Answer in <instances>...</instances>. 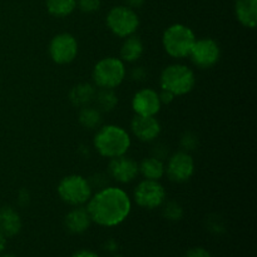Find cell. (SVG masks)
Here are the masks:
<instances>
[{
    "label": "cell",
    "instance_id": "6da1fadb",
    "mask_svg": "<svg viewBox=\"0 0 257 257\" xmlns=\"http://www.w3.org/2000/svg\"><path fill=\"white\" fill-rule=\"evenodd\" d=\"M87 211L92 222L102 227H115L127 220L132 210L131 198L122 188H102L89 198Z\"/></svg>",
    "mask_w": 257,
    "mask_h": 257
},
{
    "label": "cell",
    "instance_id": "7a4b0ae2",
    "mask_svg": "<svg viewBox=\"0 0 257 257\" xmlns=\"http://www.w3.org/2000/svg\"><path fill=\"white\" fill-rule=\"evenodd\" d=\"M94 148L102 157L114 158L127 153L131 147V137L124 128L107 124L99 128L94 136Z\"/></svg>",
    "mask_w": 257,
    "mask_h": 257
},
{
    "label": "cell",
    "instance_id": "3957f363",
    "mask_svg": "<svg viewBox=\"0 0 257 257\" xmlns=\"http://www.w3.org/2000/svg\"><path fill=\"white\" fill-rule=\"evenodd\" d=\"M196 40L195 33L187 25L173 24L163 33L162 44L168 55L181 59L190 55Z\"/></svg>",
    "mask_w": 257,
    "mask_h": 257
},
{
    "label": "cell",
    "instance_id": "277c9868",
    "mask_svg": "<svg viewBox=\"0 0 257 257\" xmlns=\"http://www.w3.org/2000/svg\"><path fill=\"white\" fill-rule=\"evenodd\" d=\"M196 83L195 73L183 64H171L162 70L160 77L161 88L173 95H185L193 89Z\"/></svg>",
    "mask_w": 257,
    "mask_h": 257
},
{
    "label": "cell",
    "instance_id": "5b68a950",
    "mask_svg": "<svg viewBox=\"0 0 257 257\" xmlns=\"http://www.w3.org/2000/svg\"><path fill=\"white\" fill-rule=\"evenodd\" d=\"M92 77L97 87L114 89L125 78L124 63L114 57L103 58L93 68Z\"/></svg>",
    "mask_w": 257,
    "mask_h": 257
},
{
    "label": "cell",
    "instance_id": "8992f818",
    "mask_svg": "<svg viewBox=\"0 0 257 257\" xmlns=\"http://www.w3.org/2000/svg\"><path fill=\"white\" fill-rule=\"evenodd\" d=\"M58 195L70 206H83L92 197V187L87 178L79 175H70L58 185Z\"/></svg>",
    "mask_w": 257,
    "mask_h": 257
},
{
    "label": "cell",
    "instance_id": "52a82bcc",
    "mask_svg": "<svg viewBox=\"0 0 257 257\" xmlns=\"http://www.w3.org/2000/svg\"><path fill=\"white\" fill-rule=\"evenodd\" d=\"M105 23L113 34L119 38H127L137 32L140 27V18L135 9L127 5H119L108 12Z\"/></svg>",
    "mask_w": 257,
    "mask_h": 257
},
{
    "label": "cell",
    "instance_id": "ba28073f",
    "mask_svg": "<svg viewBox=\"0 0 257 257\" xmlns=\"http://www.w3.org/2000/svg\"><path fill=\"white\" fill-rule=\"evenodd\" d=\"M135 201L140 207L155 210L166 201V190L158 181L143 180L135 190Z\"/></svg>",
    "mask_w": 257,
    "mask_h": 257
},
{
    "label": "cell",
    "instance_id": "9c48e42d",
    "mask_svg": "<svg viewBox=\"0 0 257 257\" xmlns=\"http://www.w3.org/2000/svg\"><path fill=\"white\" fill-rule=\"evenodd\" d=\"M188 57L193 64L201 69H208L217 64L221 57V49L217 42L211 38L196 40Z\"/></svg>",
    "mask_w": 257,
    "mask_h": 257
},
{
    "label": "cell",
    "instance_id": "30bf717a",
    "mask_svg": "<svg viewBox=\"0 0 257 257\" xmlns=\"http://www.w3.org/2000/svg\"><path fill=\"white\" fill-rule=\"evenodd\" d=\"M49 54L57 64H69L77 58V39L69 33H60L55 35L49 44Z\"/></svg>",
    "mask_w": 257,
    "mask_h": 257
},
{
    "label": "cell",
    "instance_id": "8fae6325",
    "mask_svg": "<svg viewBox=\"0 0 257 257\" xmlns=\"http://www.w3.org/2000/svg\"><path fill=\"white\" fill-rule=\"evenodd\" d=\"M193 173H195V161L190 153L181 151L168 158L166 175L171 181L177 183L186 182L192 177Z\"/></svg>",
    "mask_w": 257,
    "mask_h": 257
},
{
    "label": "cell",
    "instance_id": "7c38bea8",
    "mask_svg": "<svg viewBox=\"0 0 257 257\" xmlns=\"http://www.w3.org/2000/svg\"><path fill=\"white\" fill-rule=\"evenodd\" d=\"M108 173L113 180L120 183L132 182L140 173L138 163L133 158L125 157L124 155L119 157L110 158L108 165Z\"/></svg>",
    "mask_w": 257,
    "mask_h": 257
},
{
    "label": "cell",
    "instance_id": "4fadbf2b",
    "mask_svg": "<svg viewBox=\"0 0 257 257\" xmlns=\"http://www.w3.org/2000/svg\"><path fill=\"white\" fill-rule=\"evenodd\" d=\"M158 93L151 88L138 90L132 99V108L138 115H156L161 109Z\"/></svg>",
    "mask_w": 257,
    "mask_h": 257
},
{
    "label": "cell",
    "instance_id": "5bb4252c",
    "mask_svg": "<svg viewBox=\"0 0 257 257\" xmlns=\"http://www.w3.org/2000/svg\"><path fill=\"white\" fill-rule=\"evenodd\" d=\"M131 130L142 142H152L160 136L161 124L155 115L136 114L131 122Z\"/></svg>",
    "mask_w": 257,
    "mask_h": 257
},
{
    "label": "cell",
    "instance_id": "9a60e30c",
    "mask_svg": "<svg viewBox=\"0 0 257 257\" xmlns=\"http://www.w3.org/2000/svg\"><path fill=\"white\" fill-rule=\"evenodd\" d=\"M90 225H92V218H90L87 208L83 206H75L64 217L65 228L72 235H82V233L87 232Z\"/></svg>",
    "mask_w": 257,
    "mask_h": 257
},
{
    "label": "cell",
    "instance_id": "2e32d148",
    "mask_svg": "<svg viewBox=\"0 0 257 257\" xmlns=\"http://www.w3.org/2000/svg\"><path fill=\"white\" fill-rule=\"evenodd\" d=\"M23 222L20 215L13 207L5 206L0 208V232L5 237H14L22 231Z\"/></svg>",
    "mask_w": 257,
    "mask_h": 257
},
{
    "label": "cell",
    "instance_id": "e0dca14e",
    "mask_svg": "<svg viewBox=\"0 0 257 257\" xmlns=\"http://www.w3.org/2000/svg\"><path fill=\"white\" fill-rule=\"evenodd\" d=\"M235 14L238 22L253 29L257 25V0H236Z\"/></svg>",
    "mask_w": 257,
    "mask_h": 257
},
{
    "label": "cell",
    "instance_id": "ac0fdd59",
    "mask_svg": "<svg viewBox=\"0 0 257 257\" xmlns=\"http://www.w3.org/2000/svg\"><path fill=\"white\" fill-rule=\"evenodd\" d=\"M94 85L90 83H79L74 85L69 92V100L74 107H84L88 105L95 97Z\"/></svg>",
    "mask_w": 257,
    "mask_h": 257
},
{
    "label": "cell",
    "instance_id": "d6986e66",
    "mask_svg": "<svg viewBox=\"0 0 257 257\" xmlns=\"http://www.w3.org/2000/svg\"><path fill=\"white\" fill-rule=\"evenodd\" d=\"M140 173L145 177V180L160 181L166 173V166L163 161L156 157L143 158L142 162L138 163Z\"/></svg>",
    "mask_w": 257,
    "mask_h": 257
},
{
    "label": "cell",
    "instance_id": "ffe728a7",
    "mask_svg": "<svg viewBox=\"0 0 257 257\" xmlns=\"http://www.w3.org/2000/svg\"><path fill=\"white\" fill-rule=\"evenodd\" d=\"M143 54V43L137 35H130L124 39L122 47H120V58L122 62L135 63L142 57Z\"/></svg>",
    "mask_w": 257,
    "mask_h": 257
},
{
    "label": "cell",
    "instance_id": "44dd1931",
    "mask_svg": "<svg viewBox=\"0 0 257 257\" xmlns=\"http://www.w3.org/2000/svg\"><path fill=\"white\" fill-rule=\"evenodd\" d=\"M48 13L55 18H65L77 8V0H45Z\"/></svg>",
    "mask_w": 257,
    "mask_h": 257
},
{
    "label": "cell",
    "instance_id": "7402d4cb",
    "mask_svg": "<svg viewBox=\"0 0 257 257\" xmlns=\"http://www.w3.org/2000/svg\"><path fill=\"white\" fill-rule=\"evenodd\" d=\"M100 122H102V114L98 108L90 107V105L82 107L79 112V123L83 127L88 130H94L99 127Z\"/></svg>",
    "mask_w": 257,
    "mask_h": 257
},
{
    "label": "cell",
    "instance_id": "603a6c76",
    "mask_svg": "<svg viewBox=\"0 0 257 257\" xmlns=\"http://www.w3.org/2000/svg\"><path fill=\"white\" fill-rule=\"evenodd\" d=\"M95 103H97V108L103 112H110L115 108L118 104V97L113 89H104L100 88L99 92L95 93Z\"/></svg>",
    "mask_w": 257,
    "mask_h": 257
},
{
    "label": "cell",
    "instance_id": "cb8c5ba5",
    "mask_svg": "<svg viewBox=\"0 0 257 257\" xmlns=\"http://www.w3.org/2000/svg\"><path fill=\"white\" fill-rule=\"evenodd\" d=\"M161 207H162V215L166 220L180 221L183 217L182 206L175 201H168V202L165 201V203Z\"/></svg>",
    "mask_w": 257,
    "mask_h": 257
},
{
    "label": "cell",
    "instance_id": "d4e9b609",
    "mask_svg": "<svg viewBox=\"0 0 257 257\" xmlns=\"http://www.w3.org/2000/svg\"><path fill=\"white\" fill-rule=\"evenodd\" d=\"M181 146H182V148L185 150V152L196 150L198 146L197 136L192 132H186L185 135L182 136V138H181Z\"/></svg>",
    "mask_w": 257,
    "mask_h": 257
},
{
    "label": "cell",
    "instance_id": "484cf974",
    "mask_svg": "<svg viewBox=\"0 0 257 257\" xmlns=\"http://www.w3.org/2000/svg\"><path fill=\"white\" fill-rule=\"evenodd\" d=\"M77 7L83 13H94L98 12L100 8V0H77Z\"/></svg>",
    "mask_w": 257,
    "mask_h": 257
},
{
    "label": "cell",
    "instance_id": "4316f807",
    "mask_svg": "<svg viewBox=\"0 0 257 257\" xmlns=\"http://www.w3.org/2000/svg\"><path fill=\"white\" fill-rule=\"evenodd\" d=\"M90 187L94 188L97 187L98 191L102 190V188L108 187V176L103 175V173H97V175L93 176L90 180H88Z\"/></svg>",
    "mask_w": 257,
    "mask_h": 257
},
{
    "label": "cell",
    "instance_id": "83f0119b",
    "mask_svg": "<svg viewBox=\"0 0 257 257\" xmlns=\"http://www.w3.org/2000/svg\"><path fill=\"white\" fill-rule=\"evenodd\" d=\"M207 227L208 230L212 233H215V235H220V233L225 232V225H223L222 220H221L220 217H217V216H215L213 218H210V220H208Z\"/></svg>",
    "mask_w": 257,
    "mask_h": 257
},
{
    "label": "cell",
    "instance_id": "f1b7e54d",
    "mask_svg": "<svg viewBox=\"0 0 257 257\" xmlns=\"http://www.w3.org/2000/svg\"><path fill=\"white\" fill-rule=\"evenodd\" d=\"M183 257H212V255L205 247H192L183 255Z\"/></svg>",
    "mask_w": 257,
    "mask_h": 257
},
{
    "label": "cell",
    "instance_id": "f546056e",
    "mask_svg": "<svg viewBox=\"0 0 257 257\" xmlns=\"http://www.w3.org/2000/svg\"><path fill=\"white\" fill-rule=\"evenodd\" d=\"M167 155H168V150L166 146H163V145L155 146V150H153V157L163 161L166 157H167Z\"/></svg>",
    "mask_w": 257,
    "mask_h": 257
},
{
    "label": "cell",
    "instance_id": "4dcf8cb0",
    "mask_svg": "<svg viewBox=\"0 0 257 257\" xmlns=\"http://www.w3.org/2000/svg\"><path fill=\"white\" fill-rule=\"evenodd\" d=\"M103 248H104V251H107V252L115 253V252H118L119 245H118V242L115 240L109 238V240H107L104 243H103Z\"/></svg>",
    "mask_w": 257,
    "mask_h": 257
},
{
    "label": "cell",
    "instance_id": "1f68e13d",
    "mask_svg": "<svg viewBox=\"0 0 257 257\" xmlns=\"http://www.w3.org/2000/svg\"><path fill=\"white\" fill-rule=\"evenodd\" d=\"M158 97H160L161 104H170V103L175 99V95H173L171 92H168V90H165V89H162L160 93H158Z\"/></svg>",
    "mask_w": 257,
    "mask_h": 257
},
{
    "label": "cell",
    "instance_id": "d6a6232c",
    "mask_svg": "<svg viewBox=\"0 0 257 257\" xmlns=\"http://www.w3.org/2000/svg\"><path fill=\"white\" fill-rule=\"evenodd\" d=\"M70 257H100L97 252L92 250H87V248H82V250L75 251Z\"/></svg>",
    "mask_w": 257,
    "mask_h": 257
},
{
    "label": "cell",
    "instance_id": "836d02e7",
    "mask_svg": "<svg viewBox=\"0 0 257 257\" xmlns=\"http://www.w3.org/2000/svg\"><path fill=\"white\" fill-rule=\"evenodd\" d=\"M18 202H19V205L20 206H23V207H24V206H28L29 205V201H30V195H29V192H28L27 190H22L19 192V196H18Z\"/></svg>",
    "mask_w": 257,
    "mask_h": 257
},
{
    "label": "cell",
    "instance_id": "e575fe53",
    "mask_svg": "<svg viewBox=\"0 0 257 257\" xmlns=\"http://www.w3.org/2000/svg\"><path fill=\"white\" fill-rule=\"evenodd\" d=\"M146 75H147V73H146V70L143 69V67L133 68L132 78L135 80H143L146 78Z\"/></svg>",
    "mask_w": 257,
    "mask_h": 257
},
{
    "label": "cell",
    "instance_id": "d590c367",
    "mask_svg": "<svg viewBox=\"0 0 257 257\" xmlns=\"http://www.w3.org/2000/svg\"><path fill=\"white\" fill-rule=\"evenodd\" d=\"M127 7L132 8V9H136V8H141L143 4H145L146 0H124Z\"/></svg>",
    "mask_w": 257,
    "mask_h": 257
},
{
    "label": "cell",
    "instance_id": "8d00e7d4",
    "mask_svg": "<svg viewBox=\"0 0 257 257\" xmlns=\"http://www.w3.org/2000/svg\"><path fill=\"white\" fill-rule=\"evenodd\" d=\"M5 247H7V237L0 232V253L4 252Z\"/></svg>",
    "mask_w": 257,
    "mask_h": 257
},
{
    "label": "cell",
    "instance_id": "74e56055",
    "mask_svg": "<svg viewBox=\"0 0 257 257\" xmlns=\"http://www.w3.org/2000/svg\"><path fill=\"white\" fill-rule=\"evenodd\" d=\"M0 257H18V256L13 255V253H0Z\"/></svg>",
    "mask_w": 257,
    "mask_h": 257
},
{
    "label": "cell",
    "instance_id": "f35d334b",
    "mask_svg": "<svg viewBox=\"0 0 257 257\" xmlns=\"http://www.w3.org/2000/svg\"><path fill=\"white\" fill-rule=\"evenodd\" d=\"M108 257H124V256L120 255V253H118V252H115V253H110V255Z\"/></svg>",
    "mask_w": 257,
    "mask_h": 257
}]
</instances>
